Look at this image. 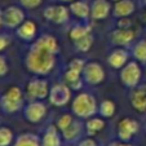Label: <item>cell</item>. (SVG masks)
Returning a JSON list of instances; mask_svg holds the SVG:
<instances>
[{
	"mask_svg": "<svg viewBox=\"0 0 146 146\" xmlns=\"http://www.w3.org/2000/svg\"><path fill=\"white\" fill-rule=\"evenodd\" d=\"M12 146H41V138L31 132H25L17 136Z\"/></svg>",
	"mask_w": 146,
	"mask_h": 146,
	"instance_id": "21",
	"label": "cell"
},
{
	"mask_svg": "<svg viewBox=\"0 0 146 146\" xmlns=\"http://www.w3.org/2000/svg\"><path fill=\"white\" fill-rule=\"evenodd\" d=\"M84 66H86V61L84 60H82V58H74V60H71L69 62V67L67 69H71L74 71H78L82 74Z\"/></svg>",
	"mask_w": 146,
	"mask_h": 146,
	"instance_id": "29",
	"label": "cell"
},
{
	"mask_svg": "<svg viewBox=\"0 0 146 146\" xmlns=\"http://www.w3.org/2000/svg\"><path fill=\"white\" fill-rule=\"evenodd\" d=\"M105 128V120L101 116H91L84 123V129L88 136H94Z\"/></svg>",
	"mask_w": 146,
	"mask_h": 146,
	"instance_id": "22",
	"label": "cell"
},
{
	"mask_svg": "<svg viewBox=\"0 0 146 146\" xmlns=\"http://www.w3.org/2000/svg\"><path fill=\"white\" fill-rule=\"evenodd\" d=\"M136 38V34L132 29H120L116 27L110 33V41L115 47L128 48L133 44Z\"/></svg>",
	"mask_w": 146,
	"mask_h": 146,
	"instance_id": "13",
	"label": "cell"
},
{
	"mask_svg": "<svg viewBox=\"0 0 146 146\" xmlns=\"http://www.w3.org/2000/svg\"><path fill=\"white\" fill-rule=\"evenodd\" d=\"M60 53V44L50 34L40 35L25 56V66L35 76H47L54 69L57 56Z\"/></svg>",
	"mask_w": 146,
	"mask_h": 146,
	"instance_id": "1",
	"label": "cell"
},
{
	"mask_svg": "<svg viewBox=\"0 0 146 146\" xmlns=\"http://www.w3.org/2000/svg\"><path fill=\"white\" fill-rule=\"evenodd\" d=\"M25 12L17 5H9L3 9V23L8 29H17L25 21Z\"/></svg>",
	"mask_w": 146,
	"mask_h": 146,
	"instance_id": "12",
	"label": "cell"
},
{
	"mask_svg": "<svg viewBox=\"0 0 146 146\" xmlns=\"http://www.w3.org/2000/svg\"><path fill=\"white\" fill-rule=\"evenodd\" d=\"M143 132H145V135H146V120H145V123H143Z\"/></svg>",
	"mask_w": 146,
	"mask_h": 146,
	"instance_id": "38",
	"label": "cell"
},
{
	"mask_svg": "<svg viewBox=\"0 0 146 146\" xmlns=\"http://www.w3.org/2000/svg\"><path fill=\"white\" fill-rule=\"evenodd\" d=\"M91 29L92 27L88 23H76V25L72 26L69 33L70 39H71L72 41H75V40H78V39L83 38V36L88 35V34H91Z\"/></svg>",
	"mask_w": 146,
	"mask_h": 146,
	"instance_id": "25",
	"label": "cell"
},
{
	"mask_svg": "<svg viewBox=\"0 0 146 146\" xmlns=\"http://www.w3.org/2000/svg\"><path fill=\"white\" fill-rule=\"evenodd\" d=\"M71 113L78 119H88L98 113V104L93 94L82 92L76 94L71 104Z\"/></svg>",
	"mask_w": 146,
	"mask_h": 146,
	"instance_id": "2",
	"label": "cell"
},
{
	"mask_svg": "<svg viewBox=\"0 0 146 146\" xmlns=\"http://www.w3.org/2000/svg\"><path fill=\"white\" fill-rule=\"evenodd\" d=\"M93 41H94L93 35H92V34H88V35H86V36H83V38L78 39V40H75L74 41V47L78 52L86 53L92 48Z\"/></svg>",
	"mask_w": 146,
	"mask_h": 146,
	"instance_id": "26",
	"label": "cell"
},
{
	"mask_svg": "<svg viewBox=\"0 0 146 146\" xmlns=\"http://www.w3.org/2000/svg\"><path fill=\"white\" fill-rule=\"evenodd\" d=\"M71 91L72 89L69 87L67 83H56L50 87L49 89V100L50 105L56 108H62L66 106L71 101Z\"/></svg>",
	"mask_w": 146,
	"mask_h": 146,
	"instance_id": "5",
	"label": "cell"
},
{
	"mask_svg": "<svg viewBox=\"0 0 146 146\" xmlns=\"http://www.w3.org/2000/svg\"><path fill=\"white\" fill-rule=\"evenodd\" d=\"M72 121H74V116H72L71 114H64V115H61L60 118L57 119L56 125H57V128L62 132V131H65L67 127H69Z\"/></svg>",
	"mask_w": 146,
	"mask_h": 146,
	"instance_id": "28",
	"label": "cell"
},
{
	"mask_svg": "<svg viewBox=\"0 0 146 146\" xmlns=\"http://www.w3.org/2000/svg\"><path fill=\"white\" fill-rule=\"evenodd\" d=\"M70 13L74 14L76 18L79 19H88L91 17V5L86 3L84 0H75L69 5Z\"/></svg>",
	"mask_w": 146,
	"mask_h": 146,
	"instance_id": "20",
	"label": "cell"
},
{
	"mask_svg": "<svg viewBox=\"0 0 146 146\" xmlns=\"http://www.w3.org/2000/svg\"><path fill=\"white\" fill-rule=\"evenodd\" d=\"M129 105L140 115H146V83L138 84L137 87L129 89L128 96Z\"/></svg>",
	"mask_w": 146,
	"mask_h": 146,
	"instance_id": "9",
	"label": "cell"
},
{
	"mask_svg": "<svg viewBox=\"0 0 146 146\" xmlns=\"http://www.w3.org/2000/svg\"><path fill=\"white\" fill-rule=\"evenodd\" d=\"M43 17L47 21L56 25H64L70 18V9L69 7L64 4H57V5H48L43 11Z\"/></svg>",
	"mask_w": 146,
	"mask_h": 146,
	"instance_id": "10",
	"label": "cell"
},
{
	"mask_svg": "<svg viewBox=\"0 0 146 146\" xmlns=\"http://www.w3.org/2000/svg\"><path fill=\"white\" fill-rule=\"evenodd\" d=\"M83 128H84V124L79 119H74V121L61 133H62V137H64L65 141H67V142H75L82 136Z\"/></svg>",
	"mask_w": 146,
	"mask_h": 146,
	"instance_id": "19",
	"label": "cell"
},
{
	"mask_svg": "<svg viewBox=\"0 0 146 146\" xmlns=\"http://www.w3.org/2000/svg\"><path fill=\"white\" fill-rule=\"evenodd\" d=\"M131 56L140 64H146V39H140L131 45Z\"/></svg>",
	"mask_w": 146,
	"mask_h": 146,
	"instance_id": "23",
	"label": "cell"
},
{
	"mask_svg": "<svg viewBox=\"0 0 146 146\" xmlns=\"http://www.w3.org/2000/svg\"><path fill=\"white\" fill-rule=\"evenodd\" d=\"M106 146H137V145H135L132 142H124V141H120V140H114L106 143Z\"/></svg>",
	"mask_w": 146,
	"mask_h": 146,
	"instance_id": "34",
	"label": "cell"
},
{
	"mask_svg": "<svg viewBox=\"0 0 146 146\" xmlns=\"http://www.w3.org/2000/svg\"><path fill=\"white\" fill-rule=\"evenodd\" d=\"M41 146H62V133L57 125H49L41 136Z\"/></svg>",
	"mask_w": 146,
	"mask_h": 146,
	"instance_id": "16",
	"label": "cell"
},
{
	"mask_svg": "<svg viewBox=\"0 0 146 146\" xmlns=\"http://www.w3.org/2000/svg\"><path fill=\"white\" fill-rule=\"evenodd\" d=\"M14 141V135L11 128L0 127V146H11Z\"/></svg>",
	"mask_w": 146,
	"mask_h": 146,
	"instance_id": "27",
	"label": "cell"
},
{
	"mask_svg": "<svg viewBox=\"0 0 146 146\" xmlns=\"http://www.w3.org/2000/svg\"><path fill=\"white\" fill-rule=\"evenodd\" d=\"M47 115V105L43 100H33L23 108V118L29 123H40Z\"/></svg>",
	"mask_w": 146,
	"mask_h": 146,
	"instance_id": "8",
	"label": "cell"
},
{
	"mask_svg": "<svg viewBox=\"0 0 146 146\" xmlns=\"http://www.w3.org/2000/svg\"><path fill=\"white\" fill-rule=\"evenodd\" d=\"M119 78L125 88L132 89L137 87L142 79V69L140 66V62H137L136 60H131L125 66L120 69Z\"/></svg>",
	"mask_w": 146,
	"mask_h": 146,
	"instance_id": "4",
	"label": "cell"
},
{
	"mask_svg": "<svg viewBox=\"0 0 146 146\" xmlns=\"http://www.w3.org/2000/svg\"><path fill=\"white\" fill-rule=\"evenodd\" d=\"M131 57H132V56H131V52L127 49V48L116 47L115 49H113L110 53H109L106 61H108V64L110 65V67H113L114 70H120L121 67H124L128 62H129Z\"/></svg>",
	"mask_w": 146,
	"mask_h": 146,
	"instance_id": "14",
	"label": "cell"
},
{
	"mask_svg": "<svg viewBox=\"0 0 146 146\" xmlns=\"http://www.w3.org/2000/svg\"><path fill=\"white\" fill-rule=\"evenodd\" d=\"M105 76V70H104L102 65H100V62H96V61L86 62V66L82 72V78L84 83H87L89 86H98V84L104 83Z\"/></svg>",
	"mask_w": 146,
	"mask_h": 146,
	"instance_id": "7",
	"label": "cell"
},
{
	"mask_svg": "<svg viewBox=\"0 0 146 146\" xmlns=\"http://www.w3.org/2000/svg\"><path fill=\"white\" fill-rule=\"evenodd\" d=\"M141 125L133 118H123L118 121L116 125V137L124 142H132L133 137L138 135Z\"/></svg>",
	"mask_w": 146,
	"mask_h": 146,
	"instance_id": "6",
	"label": "cell"
},
{
	"mask_svg": "<svg viewBox=\"0 0 146 146\" xmlns=\"http://www.w3.org/2000/svg\"><path fill=\"white\" fill-rule=\"evenodd\" d=\"M142 5L146 8V0H142Z\"/></svg>",
	"mask_w": 146,
	"mask_h": 146,
	"instance_id": "39",
	"label": "cell"
},
{
	"mask_svg": "<svg viewBox=\"0 0 146 146\" xmlns=\"http://www.w3.org/2000/svg\"><path fill=\"white\" fill-rule=\"evenodd\" d=\"M115 111H116L115 102L111 101V100H104L98 105V114L101 118H105V119L113 118L115 115Z\"/></svg>",
	"mask_w": 146,
	"mask_h": 146,
	"instance_id": "24",
	"label": "cell"
},
{
	"mask_svg": "<svg viewBox=\"0 0 146 146\" xmlns=\"http://www.w3.org/2000/svg\"><path fill=\"white\" fill-rule=\"evenodd\" d=\"M49 84L43 76H36L27 83V92L31 100H44L49 96Z\"/></svg>",
	"mask_w": 146,
	"mask_h": 146,
	"instance_id": "11",
	"label": "cell"
},
{
	"mask_svg": "<svg viewBox=\"0 0 146 146\" xmlns=\"http://www.w3.org/2000/svg\"><path fill=\"white\" fill-rule=\"evenodd\" d=\"M113 11L110 0H93L91 4V17L93 19H105Z\"/></svg>",
	"mask_w": 146,
	"mask_h": 146,
	"instance_id": "15",
	"label": "cell"
},
{
	"mask_svg": "<svg viewBox=\"0 0 146 146\" xmlns=\"http://www.w3.org/2000/svg\"><path fill=\"white\" fill-rule=\"evenodd\" d=\"M1 26H4V23H3V11L0 9V27Z\"/></svg>",
	"mask_w": 146,
	"mask_h": 146,
	"instance_id": "36",
	"label": "cell"
},
{
	"mask_svg": "<svg viewBox=\"0 0 146 146\" xmlns=\"http://www.w3.org/2000/svg\"><path fill=\"white\" fill-rule=\"evenodd\" d=\"M131 26H132V22H131V19H128V17L119 18L118 27H120V29H129Z\"/></svg>",
	"mask_w": 146,
	"mask_h": 146,
	"instance_id": "35",
	"label": "cell"
},
{
	"mask_svg": "<svg viewBox=\"0 0 146 146\" xmlns=\"http://www.w3.org/2000/svg\"><path fill=\"white\" fill-rule=\"evenodd\" d=\"M136 11V4L133 0H119L113 7V16L115 18L129 17Z\"/></svg>",
	"mask_w": 146,
	"mask_h": 146,
	"instance_id": "18",
	"label": "cell"
},
{
	"mask_svg": "<svg viewBox=\"0 0 146 146\" xmlns=\"http://www.w3.org/2000/svg\"><path fill=\"white\" fill-rule=\"evenodd\" d=\"M23 106V93L21 88L13 86L8 88L0 97V109L5 114H14Z\"/></svg>",
	"mask_w": 146,
	"mask_h": 146,
	"instance_id": "3",
	"label": "cell"
},
{
	"mask_svg": "<svg viewBox=\"0 0 146 146\" xmlns=\"http://www.w3.org/2000/svg\"><path fill=\"white\" fill-rule=\"evenodd\" d=\"M36 31H38V26L34 21L27 19L23 21L21 25L17 27V36L23 41H33L36 38Z\"/></svg>",
	"mask_w": 146,
	"mask_h": 146,
	"instance_id": "17",
	"label": "cell"
},
{
	"mask_svg": "<svg viewBox=\"0 0 146 146\" xmlns=\"http://www.w3.org/2000/svg\"><path fill=\"white\" fill-rule=\"evenodd\" d=\"M9 71V66H8V61L7 57L4 54H0V78L5 76Z\"/></svg>",
	"mask_w": 146,
	"mask_h": 146,
	"instance_id": "32",
	"label": "cell"
},
{
	"mask_svg": "<svg viewBox=\"0 0 146 146\" xmlns=\"http://www.w3.org/2000/svg\"><path fill=\"white\" fill-rule=\"evenodd\" d=\"M43 0H19L21 7L25 9H35L41 5Z\"/></svg>",
	"mask_w": 146,
	"mask_h": 146,
	"instance_id": "30",
	"label": "cell"
},
{
	"mask_svg": "<svg viewBox=\"0 0 146 146\" xmlns=\"http://www.w3.org/2000/svg\"><path fill=\"white\" fill-rule=\"evenodd\" d=\"M12 43V36L7 33H0V52H3L4 49L11 45Z\"/></svg>",
	"mask_w": 146,
	"mask_h": 146,
	"instance_id": "31",
	"label": "cell"
},
{
	"mask_svg": "<svg viewBox=\"0 0 146 146\" xmlns=\"http://www.w3.org/2000/svg\"><path fill=\"white\" fill-rule=\"evenodd\" d=\"M78 146H98V145H97L96 141H94L93 138L89 136V137H87V138L80 140L79 142H78Z\"/></svg>",
	"mask_w": 146,
	"mask_h": 146,
	"instance_id": "33",
	"label": "cell"
},
{
	"mask_svg": "<svg viewBox=\"0 0 146 146\" xmlns=\"http://www.w3.org/2000/svg\"><path fill=\"white\" fill-rule=\"evenodd\" d=\"M110 1H114V3H116V1H119V0H110Z\"/></svg>",
	"mask_w": 146,
	"mask_h": 146,
	"instance_id": "40",
	"label": "cell"
},
{
	"mask_svg": "<svg viewBox=\"0 0 146 146\" xmlns=\"http://www.w3.org/2000/svg\"><path fill=\"white\" fill-rule=\"evenodd\" d=\"M58 1H61V3H72V1H75V0H58Z\"/></svg>",
	"mask_w": 146,
	"mask_h": 146,
	"instance_id": "37",
	"label": "cell"
}]
</instances>
